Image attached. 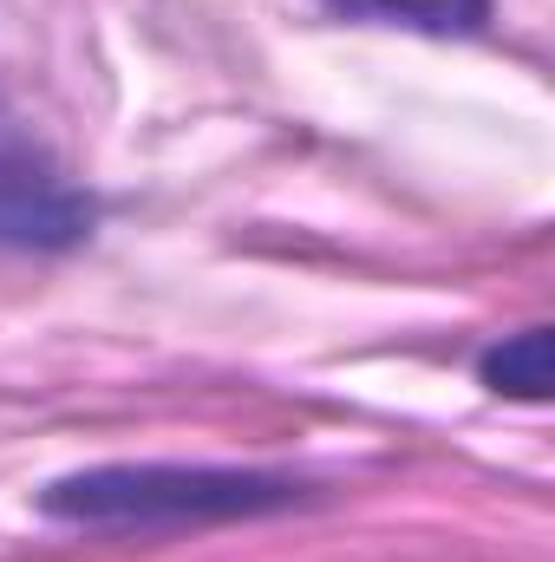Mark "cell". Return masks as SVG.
<instances>
[{"label": "cell", "mask_w": 555, "mask_h": 562, "mask_svg": "<svg viewBox=\"0 0 555 562\" xmlns=\"http://www.w3.org/2000/svg\"><path fill=\"white\" fill-rule=\"evenodd\" d=\"M307 491L281 471L236 464H92L53 477L39 491V517L86 524V530H190V524H236L275 517Z\"/></svg>", "instance_id": "1"}, {"label": "cell", "mask_w": 555, "mask_h": 562, "mask_svg": "<svg viewBox=\"0 0 555 562\" xmlns=\"http://www.w3.org/2000/svg\"><path fill=\"white\" fill-rule=\"evenodd\" d=\"M86 229H92V203L0 112V243H13V249H72Z\"/></svg>", "instance_id": "2"}, {"label": "cell", "mask_w": 555, "mask_h": 562, "mask_svg": "<svg viewBox=\"0 0 555 562\" xmlns=\"http://www.w3.org/2000/svg\"><path fill=\"white\" fill-rule=\"evenodd\" d=\"M340 20H373V26H406V33H484L490 0H320Z\"/></svg>", "instance_id": "3"}, {"label": "cell", "mask_w": 555, "mask_h": 562, "mask_svg": "<svg viewBox=\"0 0 555 562\" xmlns=\"http://www.w3.org/2000/svg\"><path fill=\"white\" fill-rule=\"evenodd\" d=\"M484 386L490 393H510V400H550V327H523L510 340H497L484 360H477Z\"/></svg>", "instance_id": "4"}]
</instances>
